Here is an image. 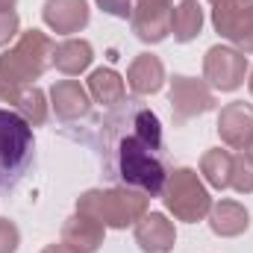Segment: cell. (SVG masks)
<instances>
[{
	"label": "cell",
	"mask_w": 253,
	"mask_h": 253,
	"mask_svg": "<svg viewBox=\"0 0 253 253\" xmlns=\"http://www.w3.org/2000/svg\"><path fill=\"white\" fill-rule=\"evenodd\" d=\"M97 126L103 132L100 156L106 177L147 197L162 194L168 168L162 156L165 141L159 118L141 103H126L121 109L115 106V112L106 115Z\"/></svg>",
	"instance_id": "1"
},
{
	"label": "cell",
	"mask_w": 253,
	"mask_h": 253,
	"mask_svg": "<svg viewBox=\"0 0 253 253\" xmlns=\"http://www.w3.org/2000/svg\"><path fill=\"white\" fill-rule=\"evenodd\" d=\"M147 200H150L147 194L135 189H124V186L88 189L77 197V212L97 218L103 227L126 230V227H135L147 215Z\"/></svg>",
	"instance_id": "2"
},
{
	"label": "cell",
	"mask_w": 253,
	"mask_h": 253,
	"mask_svg": "<svg viewBox=\"0 0 253 253\" xmlns=\"http://www.w3.org/2000/svg\"><path fill=\"white\" fill-rule=\"evenodd\" d=\"M33 126L15 109L0 106V189L15 186L33 162Z\"/></svg>",
	"instance_id": "3"
},
{
	"label": "cell",
	"mask_w": 253,
	"mask_h": 253,
	"mask_svg": "<svg viewBox=\"0 0 253 253\" xmlns=\"http://www.w3.org/2000/svg\"><path fill=\"white\" fill-rule=\"evenodd\" d=\"M53 47L56 44L50 42L47 33L27 30V33H21L15 47H9L0 56V74H6L18 85H30L53 65Z\"/></svg>",
	"instance_id": "4"
},
{
	"label": "cell",
	"mask_w": 253,
	"mask_h": 253,
	"mask_svg": "<svg viewBox=\"0 0 253 253\" xmlns=\"http://www.w3.org/2000/svg\"><path fill=\"white\" fill-rule=\"evenodd\" d=\"M162 203L165 209L186 224H197L209 215L212 209V194L203 186L200 174L194 168H174L168 171V180L162 186Z\"/></svg>",
	"instance_id": "5"
},
{
	"label": "cell",
	"mask_w": 253,
	"mask_h": 253,
	"mask_svg": "<svg viewBox=\"0 0 253 253\" xmlns=\"http://www.w3.org/2000/svg\"><path fill=\"white\" fill-rule=\"evenodd\" d=\"M212 27L236 50L253 56V0H221L212 6Z\"/></svg>",
	"instance_id": "6"
},
{
	"label": "cell",
	"mask_w": 253,
	"mask_h": 253,
	"mask_svg": "<svg viewBox=\"0 0 253 253\" xmlns=\"http://www.w3.org/2000/svg\"><path fill=\"white\" fill-rule=\"evenodd\" d=\"M248 74V56L230 44H215L206 50L203 56V80L209 83V88L218 91H236L242 88Z\"/></svg>",
	"instance_id": "7"
},
{
	"label": "cell",
	"mask_w": 253,
	"mask_h": 253,
	"mask_svg": "<svg viewBox=\"0 0 253 253\" xmlns=\"http://www.w3.org/2000/svg\"><path fill=\"white\" fill-rule=\"evenodd\" d=\"M171 109H174V124H186L197 115H206L215 109V94L206 80H194L186 74H177L171 80Z\"/></svg>",
	"instance_id": "8"
},
{
	"label": "cell",
	"mask_w": 253,
	"mask_h": 253,
	"mask_svg": "<svg viewBox=\"0 0 253 253\" xmlns=\"http://www.w3.org/2000/svg\"><path fill=\"white\" fill-rule=\"evenodd\" d=\"M171 15L174 9L165 6V3H144V0H135V9L129 15V24H132V33L138 42L144 44H159L171 36Z\"/></svg>",
	"instance_id": "9"
},
{
	"label": "cell",
	"mask_w": 253,
	"mask_h": 253,
	"mask_svg": "<svg viewBox=\"0 0 253 253\" xmlns=\"http://www.w3.org/2000/svg\"><path fill=\"white\" fill-rule=\"evenodd\" d=\"M50 106L62 124H74L91 112V94L80 80H59L50 88Z\"/></svg>",
	"instance_id": "10"
},
{
	"label": "cell",
	"mask_w": 253,
	"mask_h": 253,
	"mask_svg": "<svg viewBox=\"0 0 253 253\" xmlns=\"http://www.w3.org/2000/svg\"><path fill=\"white\" fill-rule=\"evenodd\" d=\"M218 135L224 144L245 150V144L253 135V103H245V100L227 103L218 115Z\"/></svg>",
	"instance_id": "11"
},
{
	"label": "cell",
	"mask_w": 253,
	"mask_h": 253,
	"mask_svg": "<svg viewBox=\"0 0 253 253\" xmlns=\"http://www.w3.org/2000/svg\"><path fill=\"white\" fill-rule=\"evenodd\" d=\"M42 18L44 24L59 33V36H74L80 33L88 18H91V9L85 0H44V9H42Z\"/></svg>",
	"instance_id": "12"
},
{
	"label": "cell",
	"mask_w": 253,
	"mask_h": 253,
	"mask_svg": "<svg viewBox=\"0 0 253 253\" xmlns=\"http://www.w3.org/2000/svg\"><path fill=\"white\" fill-rule=\"evenodd\" d=\"M135 245L144 253H171L177 245V230L174 221L162 212H147L135 224Z\"/></svg>",
	"instance_id": "13"
},
{
	"label": "cell",
	"mask_w": 253,
	"mask_h": 253,
	"mask_svg": "<svg viewBox=\"0 0 253 253\" xmlns=\"http://www.w3.org/2000/svg\"><path fill=\"white\" fill-rule=\"evenodd\" d=\"M103 236H106V227L97 218L83 215V212H74L71 218H65V224H62V242L71 245V248H77L80 253L100 251Z\"/></svg>",
	"instance_id": "14"
},
{
	"label": "cell",
	"mask_w": 253,
	"mask_h": 253,
	"mask_svg": "<svg viewBox=\"0 0 253 253\" xmlns=\"http://www.w3.org/2000/svg\"><path fill=\"white\" fill-rule=\"evenodd\" d=\"M126 85L138 97L156 94L165 85V65H162V59L153 56V53H138L132 59V65L126 68Z\"/></svg>",
	"instance_id": "15"
},
{
	"label": "cell",
	"mask_w": 253,
	"mask_h": 253,
	"mask_svg": "<svg viewBox=\"0 0 253 253\" xmlns=\"http://www.w3.org/2000/svg\"><path fill=\"white\" fill-rule=\"evenodd\" d=\"M209 227L221 239H236V236L248 233L251 215H248V209L239 200H218L209 209Z\"/></svg>",
	"instance_id": "16"
},
{
	"label": "cell",
	"mask_w": 253,
	"mask_h": 253,
	"mask_svg": "<svg viewBox=\"0 0 253 253\" xmlns=\"http://www.w3.org/2000/svg\"><path fill=\"white\" fill-rule=\"evenodd\" d=\"M88 94L94 103L106 106V109H115L126 100V85H124V77L115 71V68H94L88 74Z\"/></svg>",
	"instance_id": "17"
},
{
	"label": "cell",
	"mask_w": 253,
	"mask_h": 253,
	"mask_svg": "<svg viewBox=\"0 0 253 253\" xmlns=\"http://www.w3.org/2000/svg\"><path fill=\"white\" fill-rule=\"evenodd\" d=\"M91 59H94V50L85 39H65L53 47V65L65 77H80L83 71H88Z\"/></svg>",
	"instance_id": "18"
},
{
	"label": "cell",
	"mask_w": 253,
	"mask_h": 253,
	"mask_svg": "<svg viewBox=\"0 0 253 253\" xmlns=\"http://www.w3.org/2000/svg\"><path fill=\"white\" fill-rule=\"evenodd\" d=\"M200 30H203V6L197 0H180V6H174V15H171L174 39L189 44L200 36Z\"/></svg>",
	"instance_id": "19"
},
{
	"label": "cell",
	"mask_w": 253,
	"mask_h": 253,
	"mask_svg": "<svg viewBox=\"0 0 253 253\" xmlns=\"http://www.w3.org/2000/svg\"><path fill=\"white\" fill-rule=\"evenodd\" d=\"M230 174H233V153L212 147L200 156V177L212 189H230Z\"/></svg>",
	"instance_id": "20"
},
{
	"label": "cell",
	"mask_w": 253,
	"mask_h": 253,
	"mask_svg": "<svg viewBox=\"0 0 253 253\" xmlns=\"http://www.w3.org/2000/svg\"><path fill=\"white\" fill-rule=\"evenodd\" d=\"M15 112L30 126H42L47 121V97H44V91L39 85H24L18 100H15Z\"/></svg>",
	"instance_id": "21"
},
{
	"label": "cell",
	"mask_w": 253,
	"mask_h": 253,
	"mask_svg": "<svg viewBox=\"0 0 253 253\" xmlns=\"http://www.w3.org/2000/svg\"><path fill=\"white\" fill-rule=\"evenodd\" d=\"M230 186L239 194H251L253 191V159L242 150L239 156H233V174H230Z\"/></svg>",
	"instance_id": "22"
},
{
	"label": "cell",
	"mask_w": 253,
	"mask_h": 253,
	"mask_svg": "<svg viewBox=\"0 0 253 253\" xmlns=\"http://www.w3.org/2000/svg\"><path fill=\"white\" fill-rule=\"evenodd\" d=\"M21 245V233L9 218H0V253H15Z\"/></svg>",
	"instance_id": "23"
},
{
	"label": "cell",
	"mask_w": 253,
	"mask_h": 253,
	"mask_svg": "<svg viewBox=\"0 0 253 253\" xmlns=\"http://www.w3.org/2000/svg\"><path fill=\"white\" fill-rule=\"evenodd\" d=\"M18 30H21V21H18V15H15V9H9V12H0V47H6L15 36H18Z\"/></svg>",
	"instance_id": "24"
},
{
	"label": "cell",
	"mask_w": 253,
	"mask_h": 253,
	"mask_svg": "<svg viewBox=\"0 0 253 253\" xmlns=\"http://www.w3.org/2000/svg\"><path fill=\"white\" fill-rule=\"evenodd\" d=\"M94 3L112 18H129L135 9V0H94Z\"/></svg>",
	"instance_id": "25"
},
{
	"label": "cell",
	"mask_w": 253,
	"mask_h": 253,
	"mask_svg": "<svg viewBox=\"0 0 253 253\" xmlns=\"http://www.w3.org/2000/svg\"><path fill=\"white\" fill-rule=\"evenodd\" d=\"M21 88H24V85L12 83V80H9L6 74H0V103H12V106H15V100H18Z\"/></svg>",
	"instance_id": "26"
},
{
	"label": "cell",
	"mask_w": 253,
	"mask_h": 253,
	"mask_svg": "<svg viewBox=\"0 0 253 253\" xmlns=\"http://www.w3.org/2000/svg\"><path fill=\"white\" fill-rule=\"evenodd\" d=\"M42 253H80V251L71 248V245H65V242H53V245H47Z\"/></svg>",
	"instance_id": "27"
},
{
	"label": "cell",
	"mask_w": 253,
	"mask_h": 253,
	"mask_svg": "<svg viewBox=\"0 0 253 253\" xmlns=\"http://www.w3.org/2000/svg\"><path fill=\"white\" fill-rule=\"evenodd\" d=\"M15 3H18V0H0V12H9V9H15Z\"/></svg>",
	"instance_id": "28"
},
{
	"label": "cell",
	"mask_w": 253,
	"mask_h": 253,
	"mask_svg": "<svg viewBox=\"0 0 253 253\" xmlns=\"http://www.w3.org/2000/svg\"><path fill=\"white\" fill-rule=\"evenodd\" d=\"M245 153H248V156H251V159H253V135H251V141L245 144Z\"/></svg>",
	"instance_id": "29"
},
{
	"label": "cell",
	"mask_w": 253,
	"mask_h": 253,
	"mask_svg": "<svg viewBox=\"0 0 253 253\" xmlns=\"http://www.w3.org/2000/svg\"><path fill=\"white\" fill-rule=\"evenodd\" d=\"M144 3H165V6H171L174 0H144Z\"/></svg>",
	"instance_id": "30"
},
{
	"label": "cell",
	"mask_w": 253,
	"mask_h": 253,
	"mask_svg": "<svg viewBox=\"0 0 253 253\" xmlns=\"http://www.w3.org/2000/svg\"><path fill=\"white\" fill-rule=\"evenodd\" d=\"M248 88H251V94H253V71H251V80H248Z\"/></svg>",
	"instance_id": "31"
},
{
	"label": "cell",
	"mask_w": 253,
	"mask_h": 253,
	"mask_svg": "<svg viewBox=\"0 0 253 253\" xmlns=\"http://www.w3.org/2000/svg\"><path fill=\"white\" fill-rule=\"evenodd\" d=\"M209 3H212V6H218V3H221V0H209Z\"/></svg>",
	"instance_id": "32"
}]
</instances>
